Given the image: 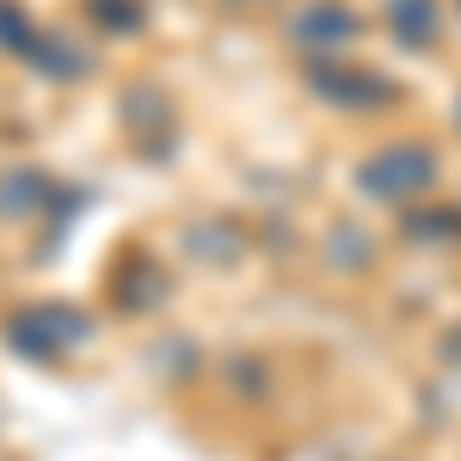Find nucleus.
I'll return each mask as SVG.
<instances>
[{
  "label": "nucleus",
  "mask_w": 461,
  "mask_h": 461,
  "mask_svg": "<svg viewBox=\"0 0 461 461\" xmlns=\"http://www.w3.org/2000/svg\"><path fill=\"white\" fill-rule=\"evenodd\" d=\"M43 197H50V178L43 173H13L6 191H0V210H32V203H43Z\"/></svg>",
  "instance_id": "obj_8"
},
{
  "label": "nucleus",
  "mask_w": 461,
  "mask_h": 461,
  "mask_svg": "<svg viewBox=\"0 0 461 461\" xmlns=\"http://www.w3.org/2000/svg\"><path fill=\"white\" fill-rule=\"evenodd\" d=\"M37 37H43V32L25 19V6H19V0H0V50H6V56H19V62H32Z\"/></svg>",
  "instance_id": "obj_6"
},
{
  "label": "nucleus",
  "mask_w": 461,
  "mask_h": 461,
  "mask_svg": "<svg viewBox=\"0 0 461 461\" xmlns=\"http://www.w3.org/2000/svg\"><path fill=\"white\" fill-rule=\"evenodd\" d=\"M289 37H295L302 50H339V43H351V37H357V19H351V6L308 0V6L289 19Z\"/></svg>",
  "instance_id": "obj_3"
},
{
  "label": "nucleus",
  "mask_w": 461,
  "mask_h": 461,
  "mask_svg": "<svg viewBox=\"0 0 461 461\" xmlns=\"http://www.w3.org/2000/svg\"><path fill=\"white\" fill-rule=\"evenodd\" d=\"M6 339H13L19 351H32V357H62V351H74V345H86V339H93V320L80 314V308L43 302V308H25V314H13Z\"/></svg>",
  "instance_id": "obj_1"
},
{
  "label": "nucleus",
  "mask_w": 461,
  "mask_h": 461,
  "mask_svg": "<svg viewBox=\"0 0 461 461\" xmlns=\"http://www.w3.org/2000/svg\"><path fill=\"white\" fill-rule=\"evenodd\" d=\"M86 13H93L99 25H111V32H136V25H142V6H136V0H86Z\"/></svg>",
  "instance_id": "obj_9"
},
{
  "label": "nucleus",
  "mask_w": 461,
  "mask_h": 461,
  "mask_svg": "<svg viewBox=\"0 0 461 461\" xmlns=\"http://www.w3.org/2000/svg\"><path fill=\"white\" fill-rule=\"evenodd\" d=\"M32 68H43V74H80V68H86V56L68 50V37L43 32V37H37V50H32Z\"/></svg>",
  "instance_id": "obj_7"
},
{
  "label": "nucleus",
  "mask_w": 461,
  "mask_h": 461,
  "mask_svg": "<svg viewBox=\"0 0 461 461\" xmlns=\"http://www.w3.org/2000/svg\"><path fill=\"white\" fill-rule=\"evenodd\" d=\"M314 86L326 93V99H339V105H382V99H388V80H375V74H332V68H320Z\"/></svg>",
  "instance_id": "obj_4"
},
{
  "label": "nucleus",
  "mask_w": 461,
  "mask_h": 461,
  "mask_svg": "<svg viewBox=\"0 0 461 461\" xmlns=\"http://www.w3.org/2000/svg\"><path fill=\"white\" fill-rule=\"evenodd\" d=\"M430 178H437V160L412 142H393L363 160V191H375V197H412V191H425Z\"/></svg>",
  "instance_id": "obj_2"
},
{
  "label": "nucleus",
  "mask_w": 461,
  "mask_h": 461,
  "mask_svg": "<svg viewBox=\"0 0 461 461\" xmlns=\"http://www.w3.org/2000/svg\"><path fill=\"white\" fill-rule=\"evenodd\" d=\"M388 25L400 43H430L437 13H430V0H388Z\"/></svg>",
  "instance_id": "obj_5"
}]
</instances>
